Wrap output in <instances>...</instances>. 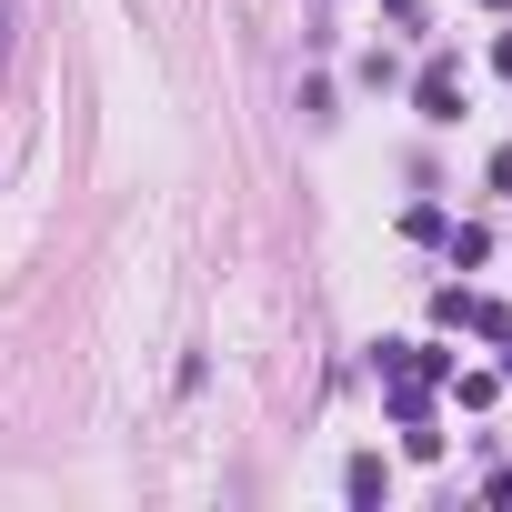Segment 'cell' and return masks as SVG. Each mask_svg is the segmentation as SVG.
I'll return each instance as SVG.
<instances>
[{"label": "cell", "mask_w": 512, "mask_h": 512, "mask_svg": "<svg viewBox=\"0 0 512 512\" xmlns=\"http://www.w3.org/2000/svg\"><path fill=\"white\" fill-rule=\"evenodd\" d=\"M0 61H11V0H0Z\"/></svg>", "instance_id": "277c9868"}, {"label": "cell", "mask_w": 512, "mask_h": 512, "mask_svg": "<svg viewBox=\"0 0 512 512\" xmlns=\"http://www.w3.org/2000/svg\"><path fill=\"white\" fill-rule=\"evenodd\" d=\"M492 191H512V151H492Z\"/></svg>", "instance_id": "3957f363"}, {"label": "cell", "mask_w": 512, "mask_h": 512, "mask_svg": "<svg viewBox=\"0 0 512 512\" xmlns=\"http://www.w3.org/2000/svg\"><path fill=\"white\" fill-rule=\"evenodd\" d=\"M342 492H352V502H382V492H392V472H382V462H372V452H362V462H352V472H342Z\"/></svg>", "instance_id": "7a4b0ae2"}, {"label": "cell", "mask_w": 512, "mask_h": 512, "mask_svg": "<svg viewBox=\"0 0 512 512\" xmlns=\"http://www.w3.org/2000/svg\"><path fill=\"white\" fill-rule=\"evenodd\" d=\"M412 101H422V121H462V71H452V61H432V71L412 81Z\"/></svg>", "instance_id": "6da1fadb"}]
</instances>
